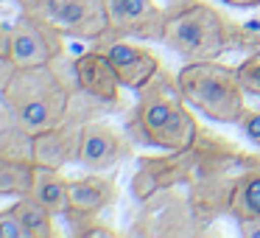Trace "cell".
Masks as SVG:
<instances>
[{
  "mask_svg": "<svg viewBox=\"0 0 260 238\" xmlns=\"http://www.w3.org/2000/svg\"><path fill=\"white\" fill-rule=\"evenodd\" d=\"M137 104L129 112L123 129L135 146H154L162 152H179L199 137V121L187 112V101L176 76L159 68L143 87H137Z\"/></svg>",
  "mask_w": 260,
  "mask_h": 238,
  "instance_id": "1",
  "label": "cell"
},
{
  "mask_svg": "<svg viewBox=\"0 0 260 238\" xmlns=\"http://www.w3.org/2000/svg\"><path fill=\"white\" fill-rule=\"evenodd\" d=\"M0 101L28 135H40L68 118L73 84L64 79L56 62L14 68L9 84L0 93Z\"/></svg>",
  "mask_w": 260,
  "mask_h": 238,
  "instance_id": "2",
  "label": "cell"
},
{
  "mask_svg": "<svg viewBox=\"0 0 260 238\" xmlns=\"http://www.w3.org/2000/svg\"><path fill=\"white\" fill-rule=\"evenodd\" d=\"M162 42L174 53H179L185 62L221 59L230 51H246L243 25L232 23L215 6L202 3V0H196L193 6L182 9L168 20Z\"/></svg>",
  "mask_w": 260,
  "mask_h": 238,
  "instance_id": "3",
  "label": "cell"
},
{
  "mask_svg": "<svg viewBox=\"0 0 260 238\" xmlns=\"http://www.w3.org/2000/svg\"><path fill=\"white\" fill-rule=\"evenodd\" d=\"M176 81L185 101L215 124H235L246 107V93L238 81V68H230L218 59L185 62V68L176 73Z\"/></svg>",
  "mask_w": 260,
  "mask_h": 238,
  "instance_id": "4",
  "label": "cell"
},
{
  "mask_svg": "<svg viewBox=\"0 0 260 238\" xmlns=\"http://www.w3.org/2000/svg\"><path fill=\"white\" fill-rule=\"evenodd\" d=\"M135 219H132V235H146V238H179V235H204L196 221L193 204L187 193L179 191V185L162 188L151 193L148 199L137 202Z\"/></svg>",
  "mask_w": 260,
  "mask_h": 238,
  "instance_id": "5",
  "label": "cell"
},
{
  "mask_svg": "<svg viewBox=\"0 0 260 238\" xmlns=\"http://www.w3.org/2000/svg\"><path fill=\"white\" fill-rule=\"evenodd\" d=\"M193 168H196V152H193V146L179 148V152L140 157L129 191L137 202H143V199H148L151 193L162 191V188L187 185L193 180Z\"/></svg>",
  "mask_w": 260,
  "mask_h": 238,
  "instance_id": "6",
  "label": "cell"
},
{
  "mask_svg": "<svg viewBox=\"0 0 260 238\" xmlns=\"http://www.w3.org/2000/svg\"><path fill=\"white\" fill-rule=\"evenodd\" d=\"M70 204L64 210V219L70 224L73 235H90V230L98 224L101 213L107 207H112L115 199H118V185L109 176L87 174L79 180H70Z\"/></svg>",
  "mask_w": 260,
  "mask_h": 238,
  "instance_id": "7",
  "label": "cell"
},
{
  "mask_svg": "<svg viewBox=\"0 0 260 238\" xmlns=\"http://www.w3.org/2000/svg\"><path fill=\"white\" fill-rule=\"evenodd\" d=\"M109 14V34L123 40H165L168 12L157 6V0H104Z\"/></svg>",
  "mask_w": 260,
  "mask_h": 238,
  "instance_id": "8",
  "label": "cell"
},
{
  "mask_svg": "<svg viewBox=\"0 0 260 238\" xmlns=\"http://www.w3.org/2000/svg\"><path fill=\"white\" fill-rule=\"evenodd\" d=\"M64 56V34L56 25L20 14L12 23V62L17 68L51 65Z\"/></svg>",
  "mask_w": 260,
  "mask_h": 238,
  "instance_id": "9",
  "label": "cell"
},
{
  "mask_svg": "<svg viewBox=\"0 0 260 238\" xmlns=\"http://www.w3.org/2000/svg\"><path fill=\"white\" fill-rule=\"evenodd\" d=\"M135 154V140L126 129L107 124V121H87L81 129L79 163L90 171H107Z\"/></svg>",
  "mask_w": 260,
  "mask_h": 238,
  "instance_id": "10",
  "label": "cell"
},
{
  "mask_svg": "<svg viewBox=\"0 0 260 238\" xmlns=\"http://www.w3.org/2000/svg\"><path fill=\"white\" fill-rule=\"evenodd\" d=\"M92 48H98V51L107 53L109 62H112V68L118 70L123 87H129V90L143 87L159 68H162L159 59H157V53H151L143 45H132L129 40L115 37V34H109V31L104 37H98Z\"/></svg>",
  "mask_w": 260,
  "mask_h": 238,
  "instance_id": "11",
  "label": "cell"
},
{
  "mask_svg": "<svg viewBox=\"0 0 260 238\" xmlns=\"http://www.w3.org/2000/svg\"><path fill=\"white\" fill-rule=\"evenodd\" d=\"M87 121L68 112L62 124L34 135V163L48 165V168L62 171L68 163H79V146H81V129Z\"/></svg>",
  "mask_w": 260,
  "mask_h": 238,
  "instance_id": "12",
  "label": "cell"
},
{
  "mask_svg": "<svg viewBox=\"0 0 260 238\" xmlns=\"http://www.w3.org/2000/svg\"><path fill=\"white\" fill-rule=\"evenodd\" d=\"M76 68V87H79L84 96L95 98V101L107 104V107H118L120 104V81L118 70L112 68L109 56L98 48L81 53L79 59H73Z\"/></svg>",
  "mask_w": 260,
  "mask_h": 238,
  "instance_id": "13",
  "label": "cell"
},
{
  "mask_svg": "<svg viewBox=\"0 0 260 238\" xmlns=\"http://www.w3.org/2000/svg\"><path fill=\"white\" fill-rule=\"evenodd\" d=\"M56 28L70 40L95 42L109 31V14L104 0H70L64 12L59 14Z\"/></svg>",
  "mask_w": 260,
  "mask_h": 238,
  "instance_id": "14",
  "label": "cell"
},
{
  "mask_svg": "<svg viewBox=\"0 0 260 238\" xmlns=\"http://www.w3.org/2000/svg\"><path fill=\"white\" fill-rule=\"evenodd\" d=\"M34 171H37L34 157L0 146V196H23V193H31Z\"/></svg>",
  "mask_w": 260,
  "mask_h": 238,
  "instance_id": "15",
  "label": "cell"
},
{
  "mask_svg": "<svg viewBox=\"0 0 260 238\" xmlns=\"http://www.w3.org/2000/svg\"><path fill=\"white\" fill-rule=\"evenodd\" d=\"M70 180H64L59 168H48V165H37L34 171V185H31V196L40 199L53 216H64L70 204Z\"/></svg>",
  "mask_w": 260,
  "mask_h": 238,
  "instance_id": "16",
  "label": "cell"
},
{
  "mask_svg": "<svg viewBox=\"0 0 260 238\" xmlns=\"http://www.w3.org/2000/svg\"><path fill=\"white\" fill-rule=\"evenodd\" d=\"M12 210H14V216H17L20 227H23L25 238H56L59 235L56 224H53L56 216H53L40 199L31 196V193L17 196V202L12 204Z\"/></svg>",
  "mask_w": 260,
  "mask_h": 238,
  "instance_id": "17",
  "label": "cell"
},
{
  "mask_svg": "<svg viewBox=\"0 0 260 238\" xmlns=\"http://www.w3.org/2000/svg\"><path fill=\"white\" fill-rule=\"evenodd\" d=\"M230 216L235 221L260 219V165L238 176L230 199Z\"/></svg>",
  "mask_w": 260,
  "mask_h": 238,
  "instance_id": "18",
  "label": "cell"
},
{
  "mask_svg": "<svg viewBox=\"0 0 260 238\" xmlns=\"http://www.w3.org/2000/svg\"><path fill=\"white\" fill-rule=\"evenodd\" d=\"M20 3V14L31 20H40V23H48V25H56L59 14L64 12L70 0H17Z\"/></svg>",
  "mask_w": 260,
  "mask_h": 238,
  "instance_id": "19",
  "label": "cell"
},
{
  "mask_svg": "<svg viewBox=\"0 0 260 238\" xmlns=\"http://www.w3.org/2000/svg\"><path fill=\"white\" fill-rule=\"evenodd\" d=\"M238 81H241L243 93L260 96V48L252 51L241 65H238Z\"/></svg>",
  "mask_w": 260,
  "mask_h": 238,
  "instance_id": "20",
  "label": "cell"
},
{
  "mask_svg": "<svg viewBox=\"0 0 260 238\" xmlns=\"http://www.w3.org/2000/svg\"><path fill=\"white\" fill-rule=\"evenodd\" d=\"M235 126L241 129V135L246 140H252L254 146H260V109L254 107H243L241 118L235 121Z\"/></svg>",
  "mask_w": 260,
  "mask_h": 238,
  "instance_id": "21",
  "label": "cell"
},
{
  "mask_svg": "<svg viewBox=\"0 0 260 238\" xmlns=\"http://www.w3.org/2000/svg\"><path fill=\"white\" fill-rule=\"evenodd\" d=\"M0 238H25V232H23V227H20L12 207L0 210Z\"/></svg>",
  "mask_w": 260,
  "mask_h": 238,
  "instance_id": "22",
  "label": "cell"
},
{
  "mask_svg": "<svg viewBox=\"0 0 260 238\" xmlns=\"http://www.w3.org/2000/svg\"><path fill=\"white\" fill-rule=\"evenodd\" d=\"M243 37H246V51H257L260 48V20H249L243 23Z\"/></svg>",
  "mask_w": 260,
  "mask_h": 238,
  "instance_id": "23",
  "label": "cell"
},
{
  "mask_svg": "<svg viewBox=\"0 0 260 238\" xmlns=\"http://www.w3.org/2000/svg\"><path fill=\"white\" fill-rule=\"evenodd\" d=\"M0 56L12 59V25H6L0 20Z\"/></svg>",
  "mask_w": 260,
  "mask_h": 238,
  "instance_id": "24",
  "label": "cell"
},
{
  "mask_svg": "<svg viewBox=\"0 0 260 238\" xmlns=\"http://www.w3.org/2000/svg\"><path fill=\"white\" fill-rule=\"evenodd\" d=\"M238 230H241V235H243V238H260V219L238 221Z\"/></svg>",
  "mask_w": 260,
  "mask_h": 238,
  "instance_id": "25",
  "label": "cell"
},
{
  "mask_svg": "<svg viewBox=\"0 0 260 238\" xmlns=\"http://www.w3.org/2000/svg\"><path fill=\"white\" fill-rule=\"evenodd\" d=\"M14 68H17V65H14L9 56H0V93H3V87L9 84V79H12Z\"/></svg>",
  "mask_w": 260,
  "mask_h": 238,
  "instance_id": "26",
  "label": "cell"
},
{
  "mask_svg": "<svg viewBox=\"0 0 260 238\" xmlns=\"http://www.w3.org/2000/svg\"><path fill=\"white\" fill-rule=\"evenodd\" d=\"M226 6H235V9H257L260 0H221Z\"/></svg>",
  "mask_w": 260,
  "mask_h": 238,
  "instance_id": "27",
  "label": "cell"
}]
</instances>
